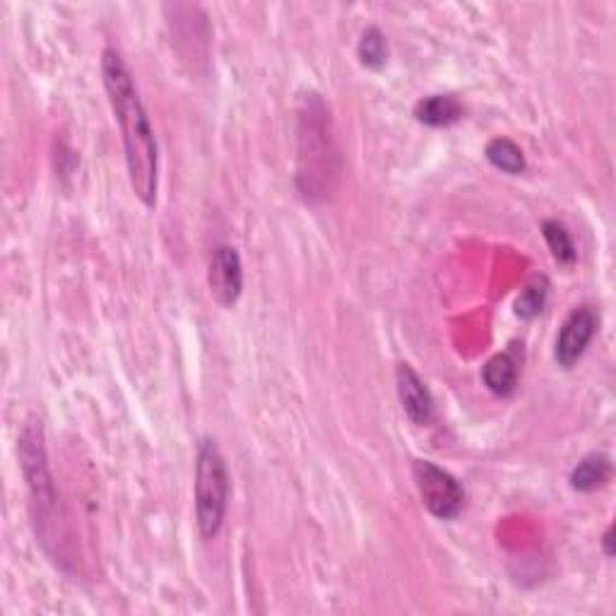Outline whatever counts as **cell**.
<instances>
[{
	"label": "cell",
	"mask_w": 616,
	"mask_h": 616,
	"mask_svg": "<svg viewBox=\"0 0 616 616\" xmlns=\"http://www.w3.org/2000/svg\"><path fill=\"white\" fill-rule=\"evenodd\" d=\"M101 77L113 119L121 128L128 181H131L133 193L141 197L145 207H155L159 191V149L155 128L149 123L131 68H128L121 51L111 49V46L101 53Z\"/></svg>",
	"instance_id": "obj_1"
},
{
	"label": "cell",
	"mask_w": 616,
	"mask_h": 616,
	"mask_svg": "<svg viewBox=\"0 0 616 616\" xmlns=\"http://www.w3.org/2000/svg\"><path fill=\"white\" fill-rule=\"evenodd\" d=\"M297 185L309 203H321L340 179V155L333 141L330 113L318 95H306L299 109Z\"/></svg>",
	"instance_id": "obj_2"
},
{
	"label": "cell",
	"mask_w": 616,
	"mask_h": 616,
	"mask_svg": "<svg viewBox=\"0 0 616 616\" xmlns=\"http://www.w3.org/2000/svg\"><path fill=\"white\" fill-rule=\"evenodd\" d=\"M231 480L227 460L215 440L205 438L195 458V520L205 540H215L225 526Z\"/></svg>",
	"instance_id": "obj_3"
},
{
	"label": "cell",
	"mask_w": 616,
	"mask_h": 616,
	"mask_svg": "<svg viewBox=\"0 0 616 616\" xmlns=\"http://www.w3.org/2000/svg\"><path fill=\"white\" fill-rule=\"evenodd\" d=\"M20 464L29 486L32 504L37 508V520L41 518V522H46V518H49V514H53L56 508V490H53V476L49 472V460H46L41 426L27 424L22 428Z\"/></svg>",
	"instance_id": "obj_4"
},
{
	"label": "cell",
	"mask_w": 616,
	"mask_h": 616,
	"mask_svg": "<svg viewBox=\"0 0 616 616\" xmlns=\"http://www.w3.org/2000/svg\"><path fill=\"white\" fill-rule=\"evenodd\" d=\"M412 474L428 514L438 520H452L460 516L464 506V490L456 476L428 460H416Z\"/></svg>",
	"instance_id": "obj_5"
},
{
	"label": "cell",
	"mask_w": 616,
	"mask_h": 616,
	"mask_svg": "<svg viewBox=\"0 0 616 616\" xmlns=\"http://www.w3.org/2000/svg\"><path fill=\"white\" fill-rule=\"evenodd\" d=\"M597 333V313L590 306H578L568 313L559 335H556L554 357L564 369H573L580 357L585 354L588 345Z\"/></svg>",
	"instance_id": "obj_6"
},
{
	"label": "cell",
	"mask_w": 616,
	"mask_h": 616,
	"mask_svg": "<svg viewBox=\"0 0 616 616\" xmlns=\"http://www.w3.org/2000/svg\"><path fill=\"white\" fill-rule=\"evenodd\" d=\"M207 285L219 306L231 309L243 292V265L234 246H217L207 267Z\"/></svg>",
	"instance_id": "obj_7"
},
{
	"label": "cell",
	"mask_w": 616,
	"mask_h": 616,
	"mask_svg": "<svg viewBox=\"0 0 616 616\" xmlns=\"http://www.w3.org/2000/svg\"><path fill=\"white\" fill-rule=\"evenodd\" d=\"M395 386H398V398L404 414L416 426H426L434 420V398L428 392L426 383L410 364H398L395 369Z\"/></svg>",
	"instance_id": "obj_8"
},
{
	"label": "cell",
	"mask_w": 616,
	"mask_h": 616,
	"mask_svg": "<svg viewBox=\"0 0 616 616\" xmlns=\"http://www.w3.org/2000/svg\"><path fill=\"white\" fill-rule=\"evenodd\" d=\"M464 116V107L458 97L452 95H432L416 101L414 107V119L432 125V128H448L452 123H458Z\"/></svg>",
	"instance_id": "obj_9"
},
{
	"label": "cell",
	"mask_w": 616,
	"mask_h": 616,
	"mask_svg": "<svg viewBox=\"0 0 616 616\" xmlns=\"http://www.w3.org/2000/svg\"><path fill=\"white\" fill-rule=\"evenodd\" d=\"M482 381L498 398H510L518 388V362L510 352L494 354L482 369Z\"/></svg>",
	"instance_id": "obj_10"
},
{
	"label": "cell",
	"mask_w": 616,
	"mask_h": 616,
	"mask_svg": "<svg viewBox=\"0 0 616 616\" xmlns=\"http://www.w3.org/2000/svg\"><path fill=\"white\" fill-rule=\"evenodd\" d=\"M609 476H612V460L607 456H602V452H592V456L583 458L573 468L571 486L576 492L590 494L607 484Z\"/></svg>",
	"instance_id": "obj_11"
},
{
	"label": "cell",
	"mask_w": 616,
	"mask_h": 616,
	"mask_svg": "<svg viewBox=\"0 0 616 616\" xmlns=\"http://www.w3.org/2000/svg\"><path fill=\"white\" fill-rule=\"evenodd\" d=\"M486 159H490L498 171L510 173V177H518V173L526 171L522 149L514 141H508V137H494V141L486 145Z\"/></svg>",
	"instance_id": "obj_12"
},
{
	"label": "cell",
	"mask_w": 616,
	"mask_h": 616,
	"mask_svg": "<svg viewBox=\"0 0 616 616\" xmlns=\"http://www.w3.org/2000/svg\"><path fill=\"white\" fill-rule=\"evenodd\" d=\"M542 234H544L546 246H549L556 263L566 265V267L576 263L573 239H571V234H568V229L561 222H556V219H544Z\"/></svg>",
	"instance_id": "obj_13"
},
{
	"label": "cell",
	"mask_w": 616,
	"mask_h": 616,
	"mask_svg": "<svg viewBox=\"0 0 616 616\" xmlns=\"http://www.w3.org/2000/svg\"><path fill=\"white\" fill-rule=\"evenodd\" d=\"M357 53L359 61L371 68V71H381L388 61V41L383 37V32L378 27H369L362 34V39H359Z\"/></svg>",
	"instance_id": "obj_14"
},
{
	"label": "cell",
	"mask_w": 616,
	"mask_h": 616,
	"mask_svg": "<svg viewBox=\"0 0 616 616\" xmlns=\"http://www.w3.org/2000/svg\"><path fill=\"white\" fill-rule=\"evenodd\" d=\"M546 294H549V282H546L544 277H534L530 285H526V289H522L518 301H516L518 316L526 318V321L538 318L542 309H544Z\"/></svg>",
	"instance_id": "obj_15"
},
{
	"label": "cell",
	"mask_w": 616,
	"mask_h": 616,
	"mask_svg": "<svg viewBox=\"0 0 616 616\" xmlns=\"http://www.w3.org/2000/svg\"><path fill=\"white\" fill-rule=\"evenodd\" d=\"M604 554L607 556H614V528H607V532H604Z\"/></svg>",
	"instance_id": "obj_16"
}]
</instances>
